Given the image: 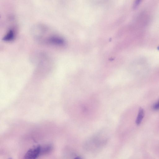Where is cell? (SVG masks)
<instances>
[{"instance_id": "ba28073f", "label": "cell", "mask_w": 159, "mask_h": 159, "mask_svg": "<svg viewBox=\"0 0 159 159\" xmlns=\"http://www.w3.org/2000/svg\"><path fill=\"white\" fill-rule=\"evenodd\" d=\"M12 159L10 158V159Z\"/></svg>"}, {"instance_id": "7a4b0ae2", "label": "cell", "mask_w": 159, "mask_h": 159, "mask_svg": "<svg viewBox=\"0 0 159 159\" xmlns=\"http://www.w3.org/2000/svg\"><path fill=\"white\" fill-rule=\"evenodd\" d=\"M41 146H35L30 149L25 154L23 159H37L40 156Z\"/></svg>"}, {"instance_id": "6da1fadb", "label": "cell", "mask_w": 159, "mask_h": 159, "mask_svg": "<svg viewBox=\"0 0 159 159\" xmlns=\"http://www.w3.org/2000/svg\"><path fill=\"white\" fill-rule=\"evenodd\" d=\"M32 33L35 38L40 42L48 45L60 46L64 45V40L61 37L46 25L39 24L33 28Z\"/></svg>"}, {"instance_id": "277c9868", "label": "cell", "mask_w": 159, "mask_h": 159, "mask_svg": "<svg viewBox=\"0 0 159 159\" xmlns=\"http://www.w3.org/2000/svg\"><path fill=\"white\" fill-rule=\"evenodd\" d=\"M52 147L50 145H46L43 146H41L40 151V155L49 154L52 150Z\"/></svg>"}, {"instance_id": "5b68a950", "label": "cell", "mask_w": 159, "mask_h": 159, "mask_svg": "<svg viewBox=\"0 0 159 159\" xmlns=\"http://www.w3.org/2000/svg\"><path fill=\"white\" fill-rule=\"evenodd\" d=\"M144 116V111L142 109H140L139 110L138 115L136 120V123L138 125L142 122Z\"/></svg>"}, {"instance_id": "8992f818", "label": "cell", "mask_w": 159, "mask_h": 159, "mask_svg": "<svg viewBox=\"0 0 159 159\" xmlns=\"http://www.w3.org/2000/svg\"><path fill=\"white\" fill-rule=\"evenodd\" d=\"M153 109L155 110H159V101L153 106Z\"/></svg>"}, {"instance_id": "52a82bcc", "label": "cell", "mask_w": 159, "mask_h": 159, "mask_svg": "<svg viewBox=\"0 0 159 159\" xmlns=\"http://www.w3.org/2000/svg\"><path fill=\"white\" fill-rule=\"evenodd\" d=\"M74 159H82L79 157H76Z\"/></svg>"}, {"instance_id": "3957f363", "label": "cell", "mask_w": 159, "mask_h": 159, "mask_svg": "<svg viewBox=\"0 0 159 159\" xmlns=\"http://www.w3.org/2000/svg\"><path fill=\"white\" fill-rule=\"evenodd\" d=\"M15 33L14 30L11 29L3 37V40L6 42L12 41L15 38Z\"/></svg>"}]
</instances>
